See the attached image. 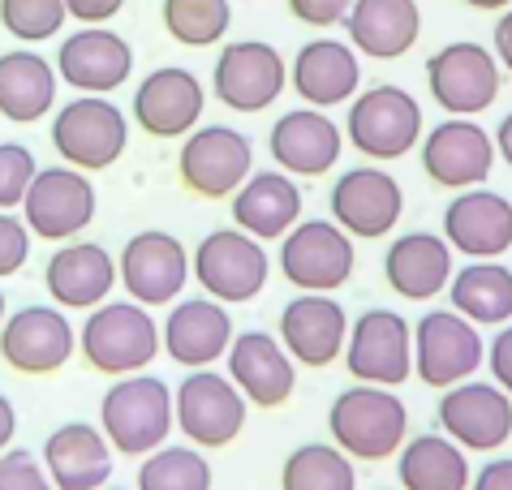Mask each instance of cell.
Listing matches in <instances>:
<instances>
[{
  "label": "cell",
  "mask_w": 512,
  "mask_h": 490,
  "mask_svg": "<svg viewBox=\"0 0 512 490\" xmlns=\"http://www.w3.org/2000/svg\"><path fill=\"white\" fill-rule=\"evenodd\" d=\"M327 430H332V443L349 460L375 465V460L401 452L409 435V409L401 392H392V387L349 383L327 409Z\"/></svg>",
  "instance_id": "obj_1"
},
{
  "label": "cell",
  "mask_w": 512,
  "mask_h": 490,
  "mask_svg": "<svg viewBox=\"0 0 512 490\" xmlns=\"http://www.w3.org/2000/svg\"><path fill=\"white\" fill-rule=\"evenodd\" d=\"M78 353L91 370L108 374V379L142 374L160 353V323L138 301H104L82 323Z\"/></svg>",
  "instance_id": "obj_2"
},
{
  "label": "cell",
  "mask_w": 512,
  "mask_h": 490,
  "mask_svg": "<svg viewBox=\"0 0 512 490\" xmlns=\"http://www.w3.org/2000/svg\"><path fill=\"white\" fill-rule=\"evenodd\" d=\"M99 430L121 456H147L164 448L173 430V392L155 374H125L99 400Z\"/></svg>",
  "instance_id": "obj_3"
},
{
  "label": "cell",
  "mask_w": 512,
  "mask_h": 490,
  "mask_svg": "<svg viewBox=\"0 0 512 490\" xmlns=\"http://www.w3.org/2000/svg\"><path fill=\"white\" fill-rule=\"evenodd\" d=\"M345 138L358 147L366 160H401L422 142V108L405 86L379 82L366 86L349 99V117H345Z\"/></svg>",
  "instance_id": "obj_4"
},
{
  "label": "cell",
  "mask_w": 512,
  "mask_h": 490,
  "mask_svg": "<svg viewBox=\"0 0 512 490\" xmlns=\"http://www.w3.org/2000/svg\"><path fill=\"white\" fill-rule=\"evenodd\" d=\"M52 147L69 168L104 172L130 147V121L108 95H78L65 108H56Z\"/></svg>",
  "instance_id": "obj_5"
},
{
  "label": "cell",
  "mask_w": 512,
  "mask_h": 490,
  "mask_svg": "<svg viewBox=\"0 0 512 490\" xmlns=\"http://www.w3.org/2000/svg\"><path fill=\"white\" fill-rule=\"evenodd\" d=\"M194 280L203 293L220 306H246L263 293L267 276H272V258H267L263 241H254L241 228H216L198 241L194 250Z\"/></svg>",
  "instance_id": "obj_6"
},
{
  "label": "cell",
  "mask_w": 512,
  "mask_h": 490,
  "mask_svg": "<svg viewBox=\"0 0 512 490\" xmlns=\"http://www.w3.org/2000/svg\"><path fill=\"white\" fill-rule=\"evenodd\" d=\"M426 86L448 117H478L500 99L504 69L491 48L474 39H452L426 61Z\"/></svg>",
  "instance_id": "obj_7"
},
{
  "label": "cell",
  "mask_w": 512,
  "mask_h": 490,
  "mask_svg": "<svg viewBox=\"0 0 512 490\" xmlns=\"http://www.w3.org/2000/svg\"><path fill=\"white\" fill-rule=\"evenodd\" d=\"M280 271L302 293H336L358 271V250L332 220H297L280 237Z\"/></svg>",
  "instance_id": "obj_8"
},
{
  "label": "cell",
  "mask_w": 512,
  "mask_h": 490,
  "mask_svg": "<svg viewBox=\"0 0 512 490\" xmlns=\"http://www.w3.org/2000/svg\"><path fill=\"white\" fill-rule=\"evenodd\" d=\"M173 426H181L194 448H229L246 426V396L220 370H190L173 392Z\"/></svg>",
  "instance_id": "obj_9"
},
{
  "label": "cell",
  "mask_w": 512,
  "mask_h": 490,
  "mask_svg": "<svg viewBox=\"0 0 512 490\" xmlns=\"http://www.w3.org/2000/svg\"><path fill=\"white\" fill-rule=\"evenodd\" d=\"M345 366L358 383L401 387L414 374V327L396 310H366L349 323L345 336Z\"/></svg>",
  "instance_id": "obj_10"
},
{
  "label": "cell",
  "mask_w": 512,
  "mask_h": 490,
  "mask_svg": "<svg viewBox=\"0 0 512 490\" xmlns=\"http://www.w3.org/2000/svg\"><path fill=\"white\" fill-rule=\"evenodd\" d=\"M95 185L87 172L69 168V164H52L39 168L31 190L22 198V224L31 228V237L44 241H74L91 228L95 220Z\"/></svg>",
  "instance_id": "obj_11"
},
{
  "label": "cell",
  "mask_w": 512,
  "mask_h": 490,
  "mask_svg": "<svg viewBox=\"0 0 512 490\" xmlns=\"http://www.w3.org/2000/svg\"><path fill=\"white\" fill-rule=\"evenodd\" d=\"M177 172H181V185L198 198H233L241 190V181L254 172V147L241 129L198 125L181 142Z\"/></svg>",
  "instance_id": "obj_12"
},
{
  "label": "cell",
  "mask_w": 512,
  "mask_h": 490,
  "mask_svg": "<svg viewBox=\"0 0 512 490\" xmlns=\"http://www.w3.org/2000/svg\"><path fill=\"white\" fill-rule=\"evenodd\" d=\"M487 362V344L478 327L461 319L457 310H431L414 327V374L426 387H457L474 379V370Z\"/></svg>",
  "instance_id": "obj_13"
},
{
  "label": "cell",
  "mask_w": 512,
  "mask_h": 490,
  "mask_svg": "<svg viewBox=\"0 0 512 490\" xmlns=\"http://www.w3.org/2000/svg\"><path fill=\"white\" fill-rule=\"evenodd\" d=\"M439 435H448L461 452H500L512 439V396L500 383L465 379L439 396Z\"/></svg>",
  "instance_id": "obj_14"
},
{
  "label": "cell",
  "mask_w": 512,
  "mask_h": 490,
  "mask_svg": "<svg viewBox=\"0 0 512 490\" xmlns=\"http://www.w3.org/2000/svg\"><path fill=\"white\" fill-rule=\"evenodd\" d=\"M211 86H216V99L224 108L263 112V108H272L284 95V86H289V65H284L276 43L237 39L216 56Z\"/></svg>",
  "instance_id": "obj_15"
},
{
  "label": "cell",
  "mask_w": 512,
  "mask_h": 490,
  "mask_svg": "<svg viewBox=\"0 0 512 490\" xmlns=\"http://www.w3.org/2000/svg\"><path fill=\"white\" fill-rule=\"evenodd\" d=\"M190 280V254L173 233L147 228L125 241V250L117 258V284H125V293L138 306H173L181 297V288Z\"/></svg>",
  "instance_id": "obj_16"
},
{
  "label": "cell",
  "mask_w": 512,
  "mask_h": 490,
  "mask_svg": "<svg viewBox=\"0 0 512 490\" xmlns=\"http://www.w3.org/2000/svg\"><path fill=\"white\" fill-rule=\"evenodd\" d=\"M327 207H332V224L345 228L349 237L379 241V237H388L392 228L401 224L405 190H401V181H396L392 172L362 164V168H349L345 177H336Z\"/></svg>",
  "instance_id": "obj_17"
},
{
  "label": "cell",
  "mask_w": 512,
  "mask_h": 490,
  "mask_svg": "<svg viewBox=\"0 0 512 490\" xmlns=\"http://www.w3.org/2000/svg\"><path fill=\"white\" fill-rule=\"evenodd\" d=\"M78 353V331L61 306H22L0 323V357L18 374H56Z\"/></svg>",
  "instance_id": "obj_18"
},
{
  "label": "cell",
  "mask_w": 512,
  "mask_h": 490,
  "mask_svg": "<svg viewBox=\"0 0 512 490\" xmlns=\"http://www.w3.org/2000/svg\"><path fill=\"white\" fill-rule=\"evenodd\" d=\"M422 168L444 190H474L495 168V138L474 117H448L422 134Z\"/></svg>",
  "instance_id": "obj_19"
},
{
  "label": "cell",
  "mask_w": 512,
  "mask_h": 490,
  "mask_svg": "<svg viewBox=\"0 0 512 490\" xmlns=\"http://www.w3.org/2000/svg\"><path fill=\"white\" fill-rule=\"evenodd\" d=\"M349 314L332 293H297L280 310V344L297 366L323 370L345 353Z\"/></svg>",
  "instance_id": "obj_20"
},
{
  "label": "cell",
  "mask_w": 512,
  "mask_h": 490,
  "mask_svg": "<svg viewBox=\"0 0 512 490\" xmlns=\"http://www.w3.org/2000/svg\"><path fill=\"white\" fill-rule=\"evenodd\" d=\"M130 108H134L138 129H147L151 138L173 142V138H186L190 129H198L203 108H207V91L190 69L168 65L138 82Z\"/></svg>",
  "instance_id": "obj_21"
},
{
  "label": "cell",
  "mask_w": 512,
  "mask_h": 490,
  "mask_svg": "<svg viewBox=\"0 0 512 490\" xmlns=\"http://www.w3.org/2000/svg\"><path fill=\"white\" fill-rule=\"evenodd\" d=\"M267 151L289 177H327L345 151V134L323 108H289L267 134Z\"/></svg>",
  "instance_id": "obj_22"
},
{
  "label": "cell",
  "mask_w": 512,
  "mask_h": 490,
  "mask_svg": "<svg viewBox=\"0 0 512 490\" xmlns=\"http://www.w3.org/2000/svg\"><path fill=\"white\" fill-rule=\"evenodd\" d=\"M56 74L82 95H112L134 74V48L108 26H82L56 48Z\"/></svg>",
  "instance_id": "obj_23"
},
{
  "label": "cell",
  "mask_w": 512,
  "mask_h": 490,
  "mask_svg": "<svg viewBox=\"0 0 512 490\" xmlns=\"http://www.w3.org/2000/svg\"><path fill=\"white\" fill-rule=\"evenodd\" d=\"M444 241L469 263H487L512 250V203L504 194L474 185L444 207Z\"/></svg>",
  "instance_id": "obj_24"
},
{
  "label": "cell",
  "mask_w": 512,
  "mask_h": 490,
  "mask_svg": "<svg viewBox=\"0 0 512 490\" xmlns=\"http://www.w3.org/2000/svg\"><path fill=\"white\" fill-rule=\"evenodd\" d=\"M229 379L246 405L259 409H280L289 405L293 387H297V362L284 353V344L267 331H241L229 344Z\"/></svg>",
  "instance_id": "obj_25"
},
{
  "label": "cell",
  "mask_w": 512,
  "mask_h": 490,
  "mask_svg": "<svg viewBox=\"0 0 512 490\" xmlns=\"http://www.w3.org/2000/svg\"><path fill=\"white\" fill-rule=\"evenodd\" d=\"M233 336L237 331H233L229 306H220L211 297H186V301H173V310H168L160 344L177 366L207 370L211 362H220L229 353Z\"/></svg>",
  "instance_id": "obj_26"
},
{
  "label": "cell",
  "mask_w": 512,
  "mask_h": 490,
  "mask_svg": "<svg viewBox=\"0 0 512 490\" xmlns=\"http://www.w3.org/2000/svg\"><path fill=\"white\" fill-rule=\"evenodd\" d=\"M289 86L306 108H340L362 86V56L345 39H306L289 65Z\"/></svg>",
  "instance_id": "obj_27"
},
{
  "label": "cell",
  "mask_w": 512,
  "mask_h": 490,
  "mask_svg": "<svg viewBox=\"0 0 512 490\" xmlns=\"http://www.w3.org/2000/svg\"><path fill=\"white\" fill-rule=\"evenodd\" d=\"M44 284H48V297L61 310H95L104 306L112 284H117V258L104 245L74 237L48 258Z\"/></svg>",
  "instance_id": "obj_28"
},
{
  "label": "cell",
  "mask_w": 512,
  "mask_h": 490,
  "mask_svg": "<svg viewBox=\"0 0 512 490\" xmlns=\"http://www.w3.org/2000/svg\"><path fill=\"white\" fill-rule=\"evenodd\" d=\"M349 48L371 61H396L422 35L418 0H353L345 13Z\"/></svg>",
  "instance_id": "obj_29"
},
{
  "label": "cell",
  "mask_w": 512,
  "mask_h": 490,
  "mask_svg": "<svg viewBox=\"0 0 512 490\" xmlns=\"http://www.w3.org/2000/svg\"><path fill=\"white\" fill-rule=\"evenodd\" d=\"M44 469L52 490H99L112 478V448L91 422H65L44 439Z\"/></svg>",
  "instance_id": "obj_30"
},
{
  "label": "cell",
  "mask_w": 512,
  "mask_h": 490,
  "mask_svg": "<svg viewBox=\"0 0 512 490\" xmlns=\"http://www.w3.org/2000/svg\"><path fill=\"white\" fill-rule=\"evenodd\" d=\"M233 228L250 233L254 241H280L302 220V190L289 172H250L233 194Z\"/></svg>",
  "instance_id": "obj_31"
},
{
  "label": "cell",
  "mask_w": 512,
  "mask_h": 490,
  "mask_svg": "<svg viewBox=\"0 0 512 490\" xmlns=\"http://www.w3.org/2000/svg\"><path fill=\"white\" fill-rule=\"evenodd\" d=\"M383 280L405 301H431L452 280V245L435 233H401L383 254Z\"/></svg>",
  "instance_id": "obj_32"
},
{
  "label": "cell",
  "mask_w": 512,
  "mask_h": 490,
  "mask_svg": "<svg viewBox=\"0 0 512 490\" xmlns=\"http://www.w3.org/2000/svg\"><path fill=\"white\" fill-rule=\"evenodd\" d=\"M56 108V65L35 48L0 52V117L35 125Z\"/></svg>",
  "instance_id": "obj_33"
},
{
  "label": "cell",
  "mask_w": 512,
  "mask_h": 490,
  "mask_svg": "<svg viewBox=\"0 0 512 490\" xmlns=\"http://www.w3.org/2000/svg\"><path fill=\"white\" fill-rule=\"evenodd\" d=\"M448 297H452V310L474 327L512 323V271L504 263H495V258L465 263L461 271H452Z\"/></svg>",
  "instance_id": "obj_34"
},
{
  "label": "cell",
  "mask_w": 512,
  "mask_h": 490,
  "mask_svg": "<svg viewBox=\"0 0 512 490\" xmlns=\"http://www.w3.org/2000/svg\"><path fill=\"white\" fill-rule=\"evenodd\" d=\"M401 490H469V460L448 435H414L401 443L396 460Z\"/></svg>",
  "instance_id": "obj_35"
},
{
  "label": "cell",
  "mask_w": 512,
  "mask_h": 490,
  "mask_svg": "<svg viewBox=\"0 0 512 490\" xmlns=\"http://www.w3.org/2000/svg\"><path fill=\"white\" fill-rule=\"evenodd\" d=\"M280 490H358V469L336 443H302L284 456Z\"/></svg>",
  "instance_id": "obj_36"
},
{
  "label": "cell",
  "mask_w": 512,
  "mask_h": 490,
  "mask_svg": "<svg viewBox=\"0 0 512 490\" xmlns=\"http://www.w3.org/2000/svg\"><path fill=\"white\" fill-rule=\"evenodd\" d=\"M233 5L229 0H164V31L186 48H211L229 35Z\"/></svg>",
  "instance_id": "obj_37"
},
{
  "label": "cell",
  "mask_w": 512,
  "mask_h": 490,
  "mask_svg": "<svg viewBox=\"0 0 512 490\" xmlns=\"http://www.w3.org/2000/svg\"><path fill=\"white\" fill-rule=\"evenodd\" d=\"M138 490H211V465L198 448H155L138 465Z\"/></svg>",
  "instance_id": "obj_38"
},
{
  "label": "cell",
  "mask_w": 512,
  "mask_h": 490,
  "mask_svg": "<svg viewBox=\"0 0 512 490\" xmlns=\"http://www.w3.org/2000/svg\"><path fill=\"white\" fill-rule=\"evenodd\" d=\"M65 18V0H0V26L22 43L56 39Z\"/></svg>",
  "instance_id": "obj_39"
},
{
  "label": "cell",
  "mask_w": 512,
  "mask_h": 490,
  "mask_svg": "<svg viewBox=\"0 0 512 490\" xmlns=\"http://www.w3.org/2000/svg\"><path fill=\"white\" fill-rule=\"evenodd\" d=\"M35 172H39V164H35L31 147H22V142H0V211L22 207Z\"/></svg>",
  "instance_id": "obj_40"
},
{
  "label": "cell",
  "mask_w": 512,
  "mask_h": 490,
  "mask_svg": "<svg viewBox=\"0 0 512 490\" xmlns=\"http://www.w3.org/2000/svg\"><path fill=\"white\" fill-rule=\"evenodd\" d=\"M0 490H52L44 460L26 448H5L0 452Z\"/></svg>",
  "instance_id": "obj_41"
},
{
  "label": "cell",
  "mask_w": 512,
  "mask_h": 490,
  "mask_svg": "<svg viewBox=\"0 0 512 490\" xmlns=\"http://www.w3.org/2000/svg\"><path fill=\"white\" fill-rule=\"evenodd\" d=\"M31 258V228L22 224V215L0 211V280L18 276Z\"/></svg>",
  "instance_id": "obj_42"
},
{
  "label": "cell",
  "mask_w": 512,
  "mask_h": 490,
  "mask_svg": "<svg viewBox=\"0 0 512 490\" xmlns=\"http://www.w3.org/2000/svg\"><path fill=\"white\" fill-rule=\"evenodd\" d=\"M289 5V13L302 26H315V31H323V26H336V22H345V13L353 0H284Z\"/></svg>",
  "instance_id": "obj_43"
},
{
  "label": "cell",
  "mask_w": 512,
  "mask_h": 490,
  "mask_svg": "<svg viewBox=\"0 0 512 490\" xmlns=\"http://www.w3.org/2000/svg\"><path fill=\"white\" fill-rule=\"evenodd\" d=\"M487 366H491V379L512 396V323H504L487 344Z\"/></svg>",
  "instance_id": "obj_44"
},
{
  "label": "cell",
  "mask_w": 512,
  "mask_h": 490,
  "mask_svg": "<svg viewBox=\"0 0 512 490\" xmlns=\"http://www.w3.org/2000/svg\"><path fill=\"white\" fill-rule=\"evenodd\" d=\"M125 9V0H65V13L82 26H104Z\"/></svg>",
  "instance_id": "obj_45"
},
{
  "label": "cell",
  "mask_w": 512,
  "mask_h": 490,
  "mask_svg": "<svg viewBox=\"0 0 512 490\" xmlns=\"http://www.w3.org/2000/svg\"><path fill=\"white\" fill-rule=\"evenodd\" d=\"M469 490H512V456H491L487 465L474 473Z\"/></svg>",
  "instance_id": "obj_46"
},
{
  "label": "cell",
  "mask_w": 512,
  "mask_h": 490,
  "mask_svg": "<svg viewBox=\"0 0 512 490\" xmlns=\"http://www.w3.org/2000/svg\"><path fill=\"white\" fill-rule=\"evenodd\" d=\"M491 39H495V61H500V69L504 74H512V5L504 9V18L495 22V31H491Z\"/></svg>",
  "instance_id": "obj_47"
},
{
  "label": "cell",
  "mask_w": 512,
  "mask_h": 490,
  "mask_svg": "<svg viewBox=\"0 0 512 490\" xmlns=\"http://www.w3.org/2000/svg\"><path fill=\"white\" fill-rule=\"evenodd\" d=\"M13 435H18V409H13V400L0 392V452L13 448Z\"/></svg>",
  "instance_id": "obj_48"
},
{
  "label": "cell",
  "mask_w": 512,
  "mask_h": 490,
  "mask_svg": "<svg viewBox=\"0 0 512 490\" xmlns=\"http://www.w3.org/2000/svg\"><path fill=\"white\" fill-rule=\"evenodd\" d=\"M495 160H504L512 168V112H504L500 129H495Z\"/></svg>",
  "instance_id": "obj_49"
},
{
  "label": "cell",
  "mask_w": 512,
  "mask_h": 490,
  "mask_svg": "<svg viewBox=\"0 0 512 490\" xmlns=\"http://www.w3.org/2000/svg\"><path fill=\"white\" fill-rule=\"evenodd\" d=\"M465 5L469 9H508L512 0H465Z\"/></svg>",
  "instance_id": "obj_50"
},
{
  "label": "cell",
  "mask_w": 512,
  "mask_h": 490,
  "mask_svg": "<svg viewBox=\"0 0 512 490\" xmlns=\"http://www.w3.org/2000/svg\"><path fill=\"white\" fill-rule=\"evenodd\" d=\"M5 314H9V310H5V288H0V323H5Z\"/></svg>",
  "instance_id": "obj_51"
},
{
  "label": "cell",
  "mask_w": 512,
  "mask_h": 490,
  "mask_svg": "<svg viewBox=\"0 0 512 490\" xmlns=\"http://www.w3.org/2000/svg\"><path fill=\"white\" fill-rule=\"evenodd\" d=\"M99 490H125V486H99Z\"/></svg>",
  "instance_id": "obj_52"
},
{
  "label": "cell",
  "mask_w": 512,
  "mask_h": 490,
  "mask_svg": "<svg viewBox=\"0 0 512 490\" xmlns=\"http://www.w3.org/2000/svg\"><path fill=\"white\" fill-rule=\"evenodd\" d=\"M383 490H392V486H383Z\"/></svg>",
  "instance_id": "obj_53"
}]
</instances>
